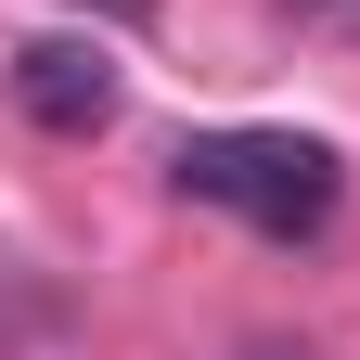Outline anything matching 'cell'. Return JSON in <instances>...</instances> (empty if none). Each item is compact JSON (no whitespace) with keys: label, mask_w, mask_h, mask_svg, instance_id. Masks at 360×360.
<instances>
[{"label":"cell","mask_w":360,"mask_h":360,"mask_svg":"<svg viewBox=\"0 0 360 360\" xmlns=\"http://www.w3.org/2000/svg\"><path fill=\"white\" fill-rule=\"evenodd\" d=\"M296 13H309V26H347V39H360V0H296Z\"/></svg>","instance_id":"3957f363"},{"label":"cell","mask_w":360,"mask_h":360,"mask_svg":"<svg viewBox=\"0 0 360 360\" xmlns=\"http://www.w3.org/2000/svg\"><path fill=\"white\" fill-rule=\"evenodd\" d=\"M245 360H322V347H245Z\"/></svg>","instance_id":"277c9868"},{"label":"cell","mask_w":360,"mask_h":360,"mask_svg":"<svg viewBox=\"0 0 360 360\" xmlns=\"http://www.w3.org/2000/svg\"><path fill=\"white\" fill-rule=\"evenodd\" d=\"M180 193L232 206L257 232H322L347 167H335V142H296V129H219V142H180Z\"/></svg>","instance_id":"6da1fadb"},{"label":"cell","mask_w":360,"mask_h":360,"mask_svg":"<svg viewBox=\"0 0 360 360\" xmlns=\"http://www.w3.org/2000/svg\"><path fill=\"white\" fill-rule=\"evenodd\" d=\"M13 103L52 129V142H90V129L116 116V65L77 52V39H26V52H13Z\"/></svg>","instance_id":"7a4b0ae2"},{"label":"cell","mask_w":360,"mask_h":360,"mask_svg":"<svg viewBox=\"0 0 360 360\" xmlns=\"http://www.w3.org/2000/svg\"><path fill=\"white\" fill-rule=\"evenodd\" d=\"M103 13H129V26H142V13H155V0H103Z\"/></svg>","instance_id":"5b68a950"}]
</instances>
